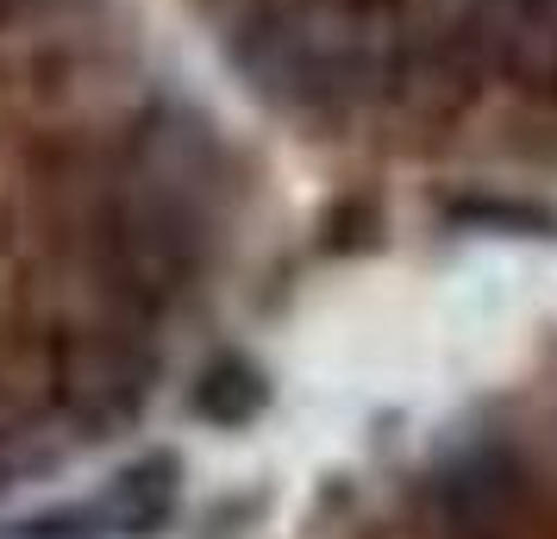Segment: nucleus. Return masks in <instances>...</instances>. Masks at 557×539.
<instances>
[{"mask_svg":"<svg viewBox=\"0 0 557 539\" xmlns=\"http://www.w3.org/2000/svg\"><path fill=\"white\" fill-rule=\"evenodd\" d=\"M238 63L288 101H351L388 70V32L363 0H276L245 26Z\"/></svg>","mask_w":557,"mask_h":539,"instance_id":"1","label":"nucleus"},{"mask_svg":"<svg viewBox=\"0 0 557 539\" xmlns=\"http://www.w3.org/2000/svg\"><path fill=\"white\" fill-rule=\"evenodd\" d=\"M145 364L120 352V345H82L76 358L63 364V408L76 414L88 433H113L126 427L138 402H145Z\"/></svg>","mask_w":557,"mask_h":539,"instance_id":"2","label":"nucleus"},{"mask_svg":"<svg viewBox=\"0 0 557 539\" xmlns=\"http://www.w3.org/2000/svg\"><path fill=\"white\" fill-rule=\"evenodd\" d=\"M26 470V452H20V433L0 427V489H13V477Z\"/></svg>","mask_w":557,"mask_h":539,"instance_id":"3","label":"nucleus"}]
</instances>
